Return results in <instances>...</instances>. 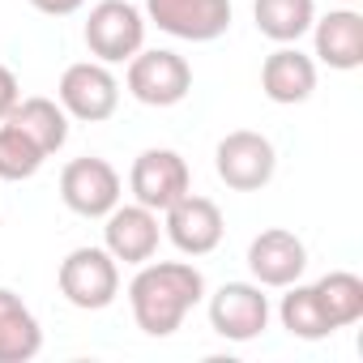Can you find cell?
<instances>
[{
  "mask_svg": "<svg viewBox=\"0 0 363 363\" xmlns=\"http://www.w3.org/2000/svg\"><path fill=\"white\" fill-rule=\"evenodd\" d=\"M9 124H18V128H22V133H26L48 158H52L56 150H65V141H69V111H65L56 99H43V94H35V99H18Z\"/></svg>",
  "mask_w": 363,
  "mask_h": 363,
  "instance_id": "e0dca14e",
  "label": "cell"
},
{
  "mask_svg": "<svg viewBox=\"0 0 363 363\" xmlns=\"http://www.w3.org/2000/svg\"><path fill=\"white\" fill-rule=\"evenodd\" d=\"M312 286H316V299H320V308H325V316H329L333 329H346V325L363 320V278L359 274L329 269Z\"/></svg>",
  "mask_w": 363,
  "mask_h": 363,
  "instance_id": "ffe728a7",
  "label": "cell"
},
{
  "mask_svg": "<svg viewBox=\"0 0 363 363\" xmlns=\"http://www.w3.org/2000/svg\"><path fill=\"white\" fill-rule=\"evenodd\" d=\"M86 48L103 65H128L145 48V13L128 0H99L82 30Z\"/></svg>",
  "mask_w": 363,
  "mask_h": 363,
  "instance_id": "277c9868",
  "label": "cell"
},
{
  "mask_svg": "<svg viewBox=\"0 0 363 363\" xmlns=\"http://www.w3.org/2000/svg\"><path fill=\"white\" fill-rule=\"evenodd\" d=\"M206 299V274L193 261H145L128 282V308L145 337H171Z\"/></svg>",
  "mask_w": 363,
  "mask_h": 363,
  "instance_id": "6da1fadb",
  "label": "cell"
},
{
  "mask_svg": "<svg viewBox=\"0 0 363 363\" xmlns=\"http://www.w3.org/2000/svg\"><path fill=\"white\" fill-rule=\"evenodd\" d=\"M286 295H282V303H278V320H282V329L291 333V337H299V342H320V337H329V333H337L333 325H329V316H325V308H320V299H316V286L308 282H291V286H282Z\"/></svg>",
  "mask_w": 363,
  "mask_h": 363,
  "instance_id": "d6986e66",
  "label": "cell"
},
{
  "mask_svg": "<svg viewBox=\"0 0 363 363\" xmlns=\"http://www.w3.org/2000/svg\"><path fill=\"white\" fill-rule=\"evenodd\" d=\"M261 90L278 107L308 103L316 90V60L299 52V43H278V52H269L261 65Z\"/></svg>",
  "mask_w": 363,
  "mask_h": 363,
  "instance_id": "9a60e30c",
  "label": "cell"
},
{
  "mask_svg": "<svg viewBox=\"0 0 363 363\" xmlns=\"http://www.w3.org/2000/svg\"><path fill=\"white\" fill-rule=\"evenodd\" d=\"M48 162V154L18 128V124H0V179H9V184H22V179L39 175Z\"/></svg>",
  "mask_w": 363,
  "mask_h": 363,
  "instance_id": "44dd1931",
  "label": "cell"
},
{
  "mask_svg": "<svg viewBox=\"0 0 363 363\" xmlns=\"http://www.w3.org/2000/svg\"><path fill=\"white\" fill-rule=\"evenodd\" d=\"M162 244V214L145 210V206H116L103 218V248L120 261V265H145Z\"/></svg>",
  "mask_w": 363,
  "mask_h": 363,
  "instance_id": "7c38bea8",
  "label": "cell"
},
{
  "mask_svg": "<svg viewBox=\"0 0 363 363\" xmlns=\"http://www.w3.org/2000/svg\"><path fill=\"white\" fill-rule=\"evenodd\" d=\"M18 99H22V82H18V73H13L9 65H0V124L13 116Z\"/></svg>",
  "mask_w": 363,
  "mask_h": 363,
  "instance_id": "7402d4cb",
  "label": "cell"
},
{
  "mask_svg": "<svg viewBox=\"0 0 363 363\" xmlns=\"http://www.w3.org/2000/svg\"><path fill=\"white\" fill-rule=\"evenodd\" d=\"M124 86L145 107H175L193 94V65L171 48H141L128 60Z\"/></svg>",
  "mask_w": 363,
  "mask_h": 363,
  "instance_id": "3957f363",
  "label": "cell"
},
{
  "mask_svg": "<svg viewBox=\"0 0 363 363\" xmlns=\"http://www.w3.org/2000/svg\"><path fill=\"white\" fill-rule=\"evenodd\" d=\"M308 269V248L295 231L286 227H269L261 231L252 244H248V274L257 286H269V291H282L291 282H299Z\"/></svg>",
  "mask_w": 363,
  "mask_h": 363,
  "instance_id": "4fadbf2b",
  "label": "cell"
},
{
  "mask_svg": "<svg viewBox=\"0 0 363 363\" xmlns=\"http://www.w3.org/2000/svg\"><path fill=\"white\" fill-rule=\"evenodd\" d=\"M56 286L60 295L82 308V312H103L116 303L120 295V261L103 248V244H82L73 248L60 269H56Z\"/></svg>",
  "mask_w": 363,
  "mask_h": 363,
  "instance_id": "7a4b0ae2",
  "label": "cell"
},
{
  "mask_svg": "<svg viewBox=\"0 0 363 363\" xmlns=\"http://www.w3.org/2000/svg\"><path fill=\"white\" fill-rule=\"evenodd\" d=\"M128 193L137 206L162 214L167 206H175L184 193H193V171L184 162L179 150H167V145H154V150H141L128 167Z\"/></svg>",
  "mask_w": 363,
  "mask_h": 363,
  "instance_id": "5b68a950",
  "label": "cell"
},
{
  "mask_svg": "<svg viewBox=\"0 0 363 363\" xmlns=\"http://www.w3.org/2000/svg\"><path fill=\"white\" fill-rule=\"evenodd\" d=\"M56 103L69 111V120L103 124L120 107V82H116L111 65H103V60H77V65H69L60 73Z\"/></svg>",
  "mask_w": 363,
  "mask_h": 363,
  "instance_id": "8992f818",
  "label": "cell"
},
{
  "mask_svg": "<svg viewBox=\"0 0 363 363\" xmlns=\"http://www.w3.org/2000/svg\"><path fill=\"white\" fill-rule=\"evenodd\" d=\"M269 295L257 282H223L210 295V329L227 342H252L269 329Z\"/></svg>",
  "mask_w": 363,
  "mask_h": 363,
  "instance_id": "30bf717a",
  "label": "cell"
},
{
  "mask_svg": "<svg viewBox=\"0 0 363 363\" xmlns=\"http://www.w3.org/2000/svg\"><path fill=\"white\" fill-rule=\"evenodd\" d=\"M43 350V325L26 299L0 286V363H30Z\"/></svg>",
  "mask_w": 363,
  "mask_h": 363,
  "instance_id": "2e32d148",
  "label": "cell"
},
{
  "mask_svg": "<svg viewBox=\"0 0 363 363\" xmlns=\"http://www.w3.org/2000/svg\"><path fill=\"white\" fill-rule=\"evenodd\" d=\"M141 13L184 43H214L231 30V0H145Z\"/></svg>",
  "mask_w": 363,
  "mask_h": 363,
  "instance_id": "9c48e42d",
  "label": "cell"
},
{
  "mask_svg": "<svg viewBox=\"0 0 363 363\" xmlns=\"http://www.w3.org/2000/svg\"><path fill=\"white\" fill-rule=\"evenodd\" d=\"M162 235L184 257H210L223 244V235H227V218H223L218 201L184 193L175 206L162 210Z\"/></svg>",
  "mask_w": 363,
  "mask_h": 363,
  "instance_id": "8fae6325",
  "label": "cell"
},
{
  "mask_svg": "<svg viewBox=\"0 0 363 363\" xmlns=\"http://www.w3.org/2000/svg\"><path fill=\"white\" fill-rule=\"evenodd\" d=\"M214 171L227 189L235 193H261L274 171H278V150L265 133H252V128H235L218 141L214 150Z\"/></svg>",
  "mask_w": 363,
  "mask_h": 363,
  "instance_id": "52a82bcc",
  "label": "cell"
},
{
  "mask_svg": "<svg viewBox=\"0 0 363 363\" xmlns=\"http://www.w3.org/2000/svg\"><path fill=\"white\" fill-rule=\"evenodd\" d=\"M124 197V179L120 171L99 158V154H86V158H73L65 162L60 171V201L77 214V218H107Z\"/></svg>",
  "mask_w": 363,
  "mask_h": 363,
  "instance_id": "ba28073f",
  "label": "cell"
},
{
  "mask_svg": "<svg viewBox=\"0 0 363 363\" xmlns=\"http://www.w3.org/2000/svg\"><path fill=\"white\" fill-rule=\"evenodd\" d=\"M30 5H35L39 13H48V18H73L86 0H30Z\"/></svg>",
  "mask_w": 363,
  "mask_h": 363,
  "instance_id": "603a6c76",
  "label": "cell"
},
{
  "mask_svg": "<svg viewBox=\"0 0 363 363\" xmlns=\"http://www.w3.org/2000/svg\"><path fill=\"white\" fill-rule=\"evenodd\" d=\"M252 22L269 43H299L316 22V0H252Z\"/></svg>",
  "mask_w": 363,
  "mask_h": 363,
  "instance_id": "ac0fdd59",
  "label": "cell"
},
{
  "mask_svg": "<svg viewBox=\"0 0 363 363\" xmlns=\"http://www.w3.org/2000/svg\"><path fill=\"white\" fill-rule=\"evenodd\" d=\"M312 60L337 69V73H354L363 65V13L359 9H329L325 18L312 22Z\"/></svg>",
  "mask_w": 363,
  "mask_h": 363,
  "instance_id": "5bb4252c",
  "label": "cell"
}]
</instances>
